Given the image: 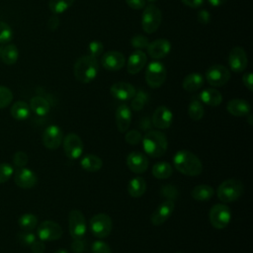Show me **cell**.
I'll use <instances>...</instances> for the list:
<instances>
[{
    "instance_id": "7dc6e473",
    "label": "cell",
    "mask_w": 253,
    "mask_h": 253,
    "mask_svg": "<svg viewBox=\"0 0 253 253\" xmlns=\"http://www.w3.org/2000/svg\"><path fill=\"white\" fill-rule=\"evenodd\" d=\"M126 133L125 139L128 144H131V145L138 144L142 139L141 133L136 129H131V130H128V131H126Z\"/></svg>"
},
{
    "instance_id": "f1b7e54d",
    "label": "cell",
    "mask_w": 253,
    "mask_h": 253,
    "mask_svg": "<svg viewBox=\"0 0 253 253\" xmlns=\"http://www.w3.org/2000/svg\"><path fill=\"white\" fill-rule=\"evenodd\" d=\"M127 194L132 198H140L146 191V182L143 178L137 176L132 178L126 186Z\"/></svg>"
},
{
    "instance_id": "4dcf8cb0",
    "label": "cell",
    "mask_w": 253,
    "mask_h": 253,
    "mask_svg": "<svg viewBox=\"0 0 253 253\" xmlns=\"http://www.w3.org/2000/svg\"><path fill=\"white\" fill-rule=\"evenodd\" d=\"M11 116L17 121H24L27 120L31 115V109L28 103L24 101H17L15 102L10 110Z\"/></svg>"
},
{
    "instance_id": "ee69618b",
    "label": "cell",
    "mask_w": 253,
    "mask_h": 253,
    "mask_svg": "<svg viewBox=\"0 0 253 253\" xmlns=\"http://www.w3.org/2000/svg\"><path fill=\"white\" fill-rule=\"evenodd\" d=\"M130 43L131 45L139 50H142L143 48H146L149 44V41L145 36L142 35H136L134 37L131 38L130 40Z\"/></svg>"
},
{
    "instance_id": "bcb514c9",
    "label": "cell",
    "mask_w": 253,
    "mask_h": 253,
    "mask_svg": "<svg viewBox=\"0 0 253 253\" xmlns=\"http://www.w3.org/2000/svg\"><path fill=\"white\" fill-rule=\"evenodd\" d=\"M88 50H89V55L97 58L99 55H101L103 53L104 44L99 41H93L89 43Z\"/></svg>"
},
{
    "instance_id": "db71d44e",
    "label": "cell",
    "mask_w": 253,
    "mask_h": 253,
    "mask_svg": "<svg viewBox=\"0 0 253 253\" xmlns=\"http://www.w3.org/2000/svg\"><path fill=\"white\" fill-rule=\"evenodd\" d=\"M242 81H243V84L245 85V87L249 90V91H252L253 90V75L252 73L249 71V72H246L243 77H242Z\"/></svg>"
},
{
    "instance_id": "6da1fadb",
    "label": "cell",
    "mask_w": 253,
    "mask_h": 253,
    "mask_svg": "<svg viewBox=\"0 0 253 253\" xmlns=\"http://www.w3.org/2000/svg\"><path fill=\"white\" fill-rule=\"evenodd\" d=\"M174 168L186 176H198L203 172V163L201 159L192 151L182 149L173 156Z\"/></svg>"
},
{
    "instance_id": "cb8c5ba5",
    "label": "cell",
    "mask_w": 253,
    "mask_h": 253,
    "mask_svg": "<svg viewBox=\"0 0 253 253\" xmlns=\"http://www.w3.org/2000/svg\"><path fill=\"white\" fill-rule=\"evenodd\" d=\"M227 112L234 117H247L251 112L250 104L242 99H232L226 105Z\"/></svg>"
},
{
    "instance_id": "9c48e42d",
    "label": "cell",
    "mask_w": 253,
    "mask_h": 253,
    "mask_svg": "<svg viewBox=\"0 0 253 253\" xmlns=\"http://www.w3.org/2000/svg\"><path fill=\"white\" fill-rule=\"evenodd\" d=\"M62 143L63 151L67 158L70 160H76L81 157L84 150V145L81 137L78 134L73 132L66 134L63 137Z\"/></svg>"
},
{
    "instance_id": "ba28073f",
    "label": "cell",
    "mask_w": 253,
    "mask_h": 253,
    "mask_svg": "<svg viewBox=\"0 0 253 253\" xmlns=\"http://www.w3.org/2000/svg\"><path fill=\"white\" fill-rule=\"evenodd\" d=\"M89 226L94 236L97 238H106L112 232L113 220L107 213H97L91 217Z\"/></svg>"
},
{
    "instance_id": "7c38bea8",
    "label": "cell",
    "mask_w": 253,
    "mask_h": 253,
    "mask_svg": "<svg viewBox=\"0 0 253 253\" xmlns=\"http://www.w3.org/2000/svg\"><path fill=\"white\" fill-rule=\"evenodd\" d=\"M61 226L53 220H44L37 226V235L42 241H54L62 236Z\"/></svg>"
},
{
    "instance_id": "484cf974",
    "label": "cell",
    "mask_w": 253,
    "mask_h": 253,
    "mask_svg": "<svg viewBox=\"0 0 253 253\" xmlns=\"http://www.w3.org/2000/svg\"><path fill=\"white\" fill-rule=\"evenodd\" d=\"M80 166L87 172H98L103 166V160L96 154L88 153L81 158Z\"/></svg>"
},
{
    "instance_id": "4316f807",
    "label": "cell",
    "mask_w": 253,
    "mask_h": 253,
    "mask_svg": "<svg viewBox=\"0 0 253 253\" xmlns=\"http://www.w3.org/2000/svg\"><path fill=\"white\" fill-rule=\"evenodd\" d=\"M204 82H205V79L203 75H201L200 73L193 72L188 74L184 78L182 82V86L184 90H186L187 92H196L203 87Z\"/></svg>"
},
{
    "instance_id": "83f0119b",
    "label": "cell",
    "mask_w": 253,
    "mask_h": 253,
    "mask_svg": "<svg viewBox=\"0 0 253 253\" xmlns=\"http://www.w3.org/2000/svg\"><path fill=\"white\" fill-rule=\"evenodd\" d=\"M30 109L33 111L36 115L40 117H43L48 114L50 110V104L49 102L43 98L42 96H35L30 100Z\"/></svg>"
},
{
    "instance_id": "681fc988",
    "label": "cell",
    "mask_w": 253,
    "mask_h": 253,
    "mask_svg": "<svg viewBox=\"0 0 253 253\" xmlns=\"http://www.w3.org/2000/svg\"><path fill=\"white\" fill-rule=\"evenodd\" d=\"M45 250V244L44 241L41 239H36L32 245H31V251L32 253H44Z\"/></svg>"
},
{
    "instance_id": "74e56055",
    "label": "cell",
    "mask_w": 253,
    "mask_h": 253,
    "mask_svg": "<svg viewBox=\"0 0 253 253\" xmlns=\"http://www.w3.org/2000/svg\"><path fill=\"white\" fill-rule=\"evenodd\" d=\"M16 239L20 244H22L24 246H31L32 243L37 239V236L32 231L23 230V231L17 233Z\"/></svg>"
},
{
    "instance_id": "5b68a950",
    "label": "cell",
    "mask_w": 253,
    "mask_h": 253,
    "mask_svg": "<svg viewBox=\"0 0 253 253\" xmlns=\"http://www.w3.org/2000/svg\"><path fill=\"white\" fill-rule=\"evenodd\" d=\"M162 13L154 4H149L143 9L141 16V28L146 34L156 32L161 24Z\"/></svg>"
},
{
    "instance_id": "836d02e7",
    "label": "cell",
    "mask_w": 253,
    "mask_h": 253,
    "mask_svg": "<svg viewBox=\"0 0 253 253\" xmlns=\"http://www.w3.org/2000/svg\"><path fill=\"white\" fill-rule=\"evenodd\" d=\"M205 114V109L203 103L197 99L193 98L188 106V115L193 121H200Z\"/></svg>"
},
{
    "instance_id": "8d00e7d4",
    "label": "cell",
    "mask_w": 253,
    "mask_h": 253,
    "mask_svg": "<svg viewBox=\"0 0 253 253\" xmlns=\"http://www.w3.org/2000/svg\"><path fill=\"white\" fill-rule=\"evenodd\" d=\"M147 100H148L147 93H145L142 90H139L138 92H135L134 96L131 99V103H130L131 109L135 112L140 111L144 107V105L146 104Z\"/></svg>"
},
{
    "instance_id": "4fadbf2b",
    "label": "cell",
    "mask_w": 253,
    "mask_h": 253,
    "mask_svg": "<svg viewBox=\"0 0 253 253\" xmlns=\"http://www.w3.org/2000/svg\"><path fill=\"white\" fill-rule=\"evenodd\" d=\"M42 144L51 150L57 149L63 140V133L61 128L56 125L48 126L42 132Z\"/></svg>"
},
{
    "instance_id": "f5cc1de1",
    "label": "cell",
    "mask_w": 253,
    "mask_h": 253,
    "mask_svg": "<svg viewBox=\"0 0 253 253\" xmlns=\"http://www.w3.org/2000/svg\"><path fill=\"white\" fill-rule=\"evenodd\" d=\"M59 23H60V21H59L58 16L53 14L52 16H50V17L48 18V21H47V27H48V29H49L50 31H55V30L58 28Z\"/></svg>"
},
{
    "instance_id": "5bb4252c",
    "label": "cell",
    "mask_w": 253,
    "mask_h": 253,
    "mask_svg": "<svg viewBox=\"0 0 253 253\" xmlns=\"http://www.w3.org/2000/svg\"><path fill=\"white\" fill-rule=\"evenodd\" d=\"M174 209H175V202L171 200H165L152 212L150 216L151 223L155 226H159L163 224L172 215Z\"/></svg>"
},
{
    "instance_id": "680465c9",
    "label": "cell",
    "mask_w": 253,
    "mask_h": 253,
    "mask_svg": "<svg viewBox=\"0 0 253 253\" xmlns=\"http://www.w3.org/2000/svg\"><path fill=\"white\" fill-rule=\"evenodd\" d=\"M147 1H149L150 3H153V2H156L157 0H147Z\"/></svg>"
},
{
    "instance_id": "7a4b0ae2",
    "label": "cell",
    "mask_w": 253,
    "mask_h": 253,
    "mask_svg": "<svg viewBox=\"0 0 253 253\" xmlns=\"http://www.w3.org/2000/svg\"><path fill=\"white\" fill-rule=\"evenodd\" d=\"M141 141L144 152L152 158L161 157L167 151L168 140L160 130H149L143 135Z\"/></svg>"
},
{
    "instance_id": "3957f363",
    "label": "cell",
    "mask_w": 253,
    "mask_h": 253,
    "mask_svg": "<svg viewBox=\"0 0 253 253\" xmlns=\"http://www.w3.org/2000/svg\"><path fill=\"white\" fill-rule=\"evenodd\" d=\"M99 72V62L96 57L83 55L74 64V76L76 80L83 84L92 82Z\"/></svg>"
},
{
    "instance_id": "8992f818",
    "label": "cell",
    "mask_w": 253,
    "mask_h": 253,
    "mask_svg": "<svg viewBox=\"0 0 253 253\" xmlns=\"http://www.w3.org/2000/svg\"><path fill=\"white\" fill-rule=\"evenodd\" d=\"M167 77L165 65L160 61H151L145 71V80L149 87L155 89L163 85Z\"/></svg>"
},
{
    "instance_id": "816d5d0a",
    "label": "cell",
    "mask_w": 253,
    "mask_h": 253,
    "mask_svg": "<svg viewBox=\"0 0 253 253\" xmlns=\"http://www.w3.org/2000/svg\"><path fill=\"white\" fill-rule=\"evenodd\" d=\"M126 3L134 10H141L145 7V0H126Z\"/></svg>"
},
{
    "instance_id": "7bdbcfd3",
    "label": "cell",
    "mask_w": 253,
    "mask_h": 253,
    "mask_svg": "<svg viewBox=\"0 0 253 253\" xmlns=\"http://www.w3.org/2000/svg\"><path fill=\"white\" fill-rule=\"evenodd\" d=\"M13 38L11 27L5 22L0 21V43H7Z\"/></svg>"
},
{
    "instance_id": "603a6c76",
    "label": "cell",
    "mask_w": 253,
    "mask_h": 253,
    "mask_svg": "<svg viewBox=\"0 0 253 253\" xmlns=\"http://www.w3.org/2000/svg\"><path fill=\"white\" fill-rule=\"evenodd\" d=\"M147 61L146 54L139 49L134 50L128 57L126 62V70L129 74L138 73L145 65Z\"/></svg>"
},
{
    "instance_id": "277c9868",
    "label": "cell",
    "mask_w": 253,
    "mask_h": 253,
    "mask_svg": "<svg viewBox=\"0 0 253 253\" xmlns=\"http://www.w3.org/2000/svg\"><path fill=\"white\" fill-rule=\"evenodd\" d=\"M244 192V185L238 179H227L219 184L216 195L222 203H233L237 201Z\"/></svg>"
},
{
    "instance_id": "9a60e30c",
    "label": "cell",
    "mask_w": 253,
    "mask_h": 253,
    "mask_svg": "<svg viewBox=\"0 0 253 253\" xmlns=\"http://www.w3.org/2000/svg\"><path fill=\"white\" fill-rule=\"evenodd\" d=\"M248 59L245 50L241 46H234L228 54V64L231 71L240 73L247 67Z\"/></svg>"
},
{
    "instance_id": "f907efd6",
    "label": "cell",
    "mask_w": 253,
    "mask_h": 253,
    "mask_svg": "<svg viewBox=\"0 0 253 253\" xmlns=\"http://www.w3.org/2000/svg\"><path fill=\"white\" fill-rule=\"evenodd\" d=\"M197 20L202 25H207L211 21V14L207 10H200L197 14Z\"/></svg>"
},
{
    "instance_id": "8fae6325",
    "label": "cell",
    "mask_w": 253,
    "mask_h": 253,
    "mask_svg": "<svg viewBox=\"0 0 253 253\" xmlns=\"http://www.w3.org/2000/svg\"><path fill=\"white\" fill-rule=\"evenodd\" d=\"M68 229L73 239L83 238L87 225L84 214L79 210H71L68 213Z\"/></svg>"
},
{
    "instance_id": "e575fe53",
    "label": "cell",
    "mask_w": 253,
    "mask_h": 253,
    "mask_svg": "<svg viewBox=\"0 0 253 253\" xmlns=\"http://www.w3.org/2000/svg\"><path fill=\"white\" fill-rule=\"evenodd\" d=\"M18 224L22 230L32 231L38 226V217L33 213H24L19 217Z\"/></svg>"
},
{
    "instance_id": "d6a6232c",
    "label": "cell",
    "mask_w": 253,
    "mask_h": 253,
    "mask_svg": "<svg viewBox=\"0 0 253 253\" xmlns=\"http://www.w3.org/2000/svg\"><path fill=\"white\" fill-rule=\"evenodd\" d=\"M152 175L159 180H164L169 178L173 173V167L170 163L166 161H160L152 166Z\"/></svg>"
},
{
    "instance_id": "7402d4cb",
    "label": "cell",
    "mask_w": 253,
    "mask_h": 253,
    "mask_svg": "<svg viewBox=\"0 0 253 253\" xmlns=\"http://www.w3.org/2000/svg\"><path fill=\"white\" fill-rule=\"evenodd\" d=\"M131 123V110L126 104H121L116 110V124L120 132L128 130Z\"/></svg>"
},
{
    "instance_id": "ab89813d",
    "label": "cell",
    "mask_w": 253,
    "mask_h": 253,
    "mask_svg": "<svg viewBox=\"0 0 253 253\" xmlns=\"http://www.w3.org/2000/svg\"><path fill=\"white\" fill-rule=\"evenodd\" d=\"M160 195L166 200L175 201L179 196V192L173 185H164L160 189Z\"/></svg>"
},
{
    "instance_id": "30bf717a",
    "label": "cell",
    "mask_w": 253,
    "mask_h": 253,
    "mask_svg": "<svg viewBox=\"0 0 253 253\" xmlns=\"http://www.w3.org/2000/svg\"><path fill=\"white\" fill-rule=\"evenodd\" d=\"M230 79V72L227 67L221 64H213L206 71V80L212 87L225 85Z\"/></svg>"
},
{
    "instance_id": "9f6ffc18",
    "label": "cell",
    "mask_w": 253,
    "mask_h": 253,
    "mask_svg": "<svg viewBox=\"0 0 253 253\" xmlns=\"http://www.w3.org/2000/svg\"><path fill=\"white\" fill-rule=\"evenodd\" d=\"M208 2L211 6L218 7L220 5H223L225 2H227V0H208Z\"/></svg>"
},
{
    "instance_id": "60d3db41",
    "label": "cell",
    "mask_w": 253,
    "mask_h": 253,
    "mask_svg": "<svg viewBox=\"0 0 253 253\" xmlns=\"http://www.w3.org/2000/svg\"><path fill=\"white\" fill-rule=\"evenodd\" d=\"M14 174V167L6 162L0 163V184L7 182Z\"/></svg>"
},
{
    "instance_id": "44dd1931",
    "label": "cell",
    "mask_w": 253,
    "mask_h": 253,
    "mask_svg": "<svg viewBox=\"0 0 253 253\" xmlns=\"http://www.w3.org/2000/svg\"><path fill=\"white\" fill-rule=\"evenodd\" d=\"M135 88L133 85L127 82L120 81L114 83L110 88L111 95L120 101L131 100L135 94Z\"/></svg>"
},
{
    "instance_id": "f6af8a7d",
    "label": "cell",
    "mask_w": 253,
    "mask_h": 253,
    "mask_svg": "<svg viewBox=\"0 0 253 253\" xmlns=\"http://www.w3.org/2000/svg\"><path fill=\"white\" fill-rule=\"evenodd\" d=\"M92 253H112L110 245L103 240H96L91 245Z\"/></svg>"
},
{
    "instance_id": "f35d334b",
    "label": "cell",
    "mask_w": 253,
    "mask_h": 253,
    "mask_svg": "<svg viewBox=\"0 0 253 253\" xmlns=\"http://www.w3.org/2000/svg\"><path fill=\"white\" fill-rule=\"evenodd\" d=\"M13 100L12 91L6 86H0V109L8 107Z\"/></svg>"
},
{
    "instance_id": "d6986e66",
    "label": "cell",
    "mask_w": 253,
    "mask_h": 253,
    "mask_svg": "<svg viewBox=\"0 0 253 253\" xmlns=\"http://www.w3.org/2000/svg\"><path fill=\"white\" fill-rule=\"evenodd\" d=\"M148 165V158L146 157L145 154L141 152L132 151L126 157V166L133 173H144L147 170Z\"/></svg>"
},
{
    "instance_id": "6f0895ef",
    "label": "cell",
    "mask_w": 253,
    "mask_h": 253,
    "mask_svg": "<svg viewBox=\"0 0 253 253\" xmlns=\"http://www.w3.org/2000/svg\"><path fill=\"white\" fill-rule=\"evenodd\" d=\"M54 253H69L65 248H58Z\"/></svg>"
},
{
    "instance_id": "d590c367",
    "label": "cell",
    "mask_w": 253,
    "mask_h": 253,
    "mask_svg": "<svg viewBox=\"0 0 253 253\" xmlns=\"http://www.w3.org/2000/svg\"><path fill=\"white\" fill-rule=\"evenodd\" d=\"M73 3L74 0H49L48 8L52 14L58 15L68 10Z\"/></svg>"
},
{
    "instance_id": "b9f144b4",
    "label": "cell",
    "mask_w": 253,
    "mask_h": 253,
    "mask_svg": "<svg viewBox=\"0 0 253 253\" xmlns=\"http://www.w3.org/2000/svg\"><path fill=\"white\" fill-rule=\"evenodd\" d=\"M28 161H29V157L25 151L19 150L13 154L12 162H13V165L17 168L25 167L28 164Z\"/></svg>"
},
{
    "instance_id": "f546056e",
    "label": "cell",
    "mask_w": 253,
    "mask_h": 253,
    "mask_svg": "<svg viewBox=\"0 0 253 253\" xmlns=\"http://www.w3.org/2000/svg\"><path fill=\"white\" fill-rule=\"evenodd\" d=\"M213 195H214L213 188L207 184L197 185L191 191L192 198L198 202L209 201L213 197Z\"/></svg>"
},
{
    "instance_id": "ffe728a7",
    "label": "cell",
    "mask_w": 253,
    "mask_h": 253,
    "mask_svg": "<svg viewBox=\"0 0 253 253\" xmlns=\"http://www.w3.org/2000/svg\"><path fill=\"white\" fill-rule=\"evenodd\" d=\"M147 54L153 59H161L168 55L171 50V43L166 39H157L149 42L146 47Z\"/></svg>"
},
{
    "instance_id": "2e32d148",
    "label": "cell",
    "mask_w": 253,
    "mask_h": 253,
    "mask_svg": "<svg viewBox=\"0 0 253 253\" xmlns=\"http://www.w3.org/2000/svg\"><path fill=\"white\" fill-rule=\"evenodd\" d=\"M101 63L103 67L108 71H118L125 66L126 58L122 52L117 50H110L103 54Z\"/></svg>"
},
{
    "instance_id": "52a82bcc",
    "label": "cell",
    "mask_w": 253,
    "mask_h": 253,
    "mask_svg": "<svg viewBox=\"0 0 253 253\" xmlns=\"http://www.w3.org/2000/svg\"><path fill=\"white\" fill-rule=\"evenodd\" d=\"M209 219L214 228L223 229L230 223L231 211L224 204H215L210 210Z\"/></svg>"
},
{
    "instance_id": "11a10c76",
    "label": "cell",
    "mask_w": 253,
    "mask_h": 253,
    "mask_svg": "<svg viewBox=\"0 0 253 253\" xmlns=\"http://www.w3.org/2000/svg\"><path fill=\"white\" fill-rule=\"evenodd\" d=\"M181 2L190 8H199L204 4L205 0H181Z\"/></svg>"
},
{
    "instance_id": "e0dca14e",
    "label": "cell",
    "mask_w": 253,
    "mask_h": 253,
    "mask_svg": "<svg viewBox=\"0 0 253 253\" xmlns=\"http://www.w3.org/2000/svg\"><path fill=\"white\" fill-rule=\"evenodd\" d=\"M152 125L158 129H166L173 123V113L166 106H159L152 115Z\"/></svg>"
},
{
    "instance_id": "1f68e13d",
    "label": "cell",
    "mask_w": 253,
    "mask_h": 253,
    "mask_svg": "<svg viewBox=\"0 0 253 253\" xmlns=\"http://www.w3.org/2000/svg\"><path fill=\"white\" fill-rule=\"evenodd\" d=\"M0 57L5 64L12 65L19 58V50L15 44H7L0 49Z\"/></svg>"
},
{
    "instance_id": "ac0fdd59",
    "label": "cell",
    "mask_w": 253,
    "mask_h": 253,
    "mask_svg": "<svg viewBox=\"0 0 253 253\" xmlns=\"http://www.w3.org/2000/svg\"><path fill=\"white\" fill-rule=\"evenodd\" d=\"M13 175L15 184L22 189H31L35 187L38 182V177L36 173L26 167L18 168Z\"/></svg>"
},
{
    "instance_id": "d4e9b609",
    "label": "cell",
    "mask_w": 253,
    "mask_h": 253,
    "mask_svg": "<svg viewBox=\"0 0 253 253\" xmlns=\"http://www.w3.org/2000/svg\"><path fill=\"white\" fill-rule=\"evenodd\" d=\"M199 100L207 106L217 107L222 102V95L214 88H207L200 93Z\"/></svg>"
},
{
    "instance_id": "91938a15",
    "label": "cell",
    "mask_w": 253,
    "mask_h": 253,
    "mask_svg": "<svg viewBox=\"0 0 253 253\" xmlns=\"http://www.w3.org/2000/svg\"><path fill=\"white\" fill-rule=\"evenodd\" d=\"M176 253H182V252H176Z\"/></svg>"
},
{
    "instance_id": "c3c4849f",
    "label": "cell",
    "mask_w": 253,
    "mask_h": 253,
    "mask_svg": "<svg viewBox=\"0 0 253 253\" xmlns=\"http://www.w3.org/2000/svg\"><path fill=\"white\" fill-rule=\"evenodd\" d=\"M86 243L83 238H76L70 244V249L73 253H82L85 250Z\"/></svg>"
}]
</instances>
